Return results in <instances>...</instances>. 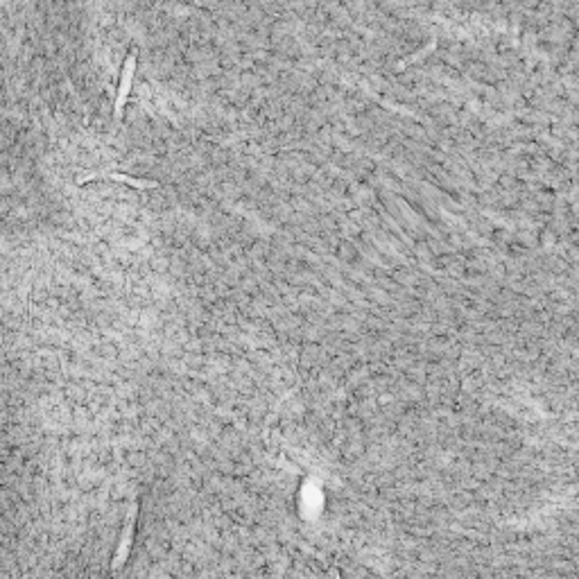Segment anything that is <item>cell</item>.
Listing matches in <instances>:
<instances>
[{"mask_svg": "<svg viewBox=\"0 0 579 579\" xmlns=\"http://www.w3.org/2000/svg\"><path fill=\"white\" fill-rule=\"evenodd\" d=\"M134 70H136V55H129V59L125 61V68H122V80H120L118 97H116V104H114L116 120L122 116V107H125V102H127V95H129V89H131V80H134Z\"/></svg>", "mask_w": 579, "mask_h": 579, "instance_id": "obj_1", "label": "cell"}, {"mask_svg": "<svg viewBox=\"0 0 579 579\" xmlns=\"http://www.w3.org/2000/svg\"><path fill=\"white\" fill-rule=\"evenodd\" d=\"M111 179V181H120V183H127V186H134V188H156L158 183L156 181H143V179H134L129 175H118V172H89L86 177L80 179V183H86V181H93V179Z\"/></svg>", "mask_w": 579, "mask_h": 579, "instance_id": "obj_2", "label": "cell"}]
</instances>
